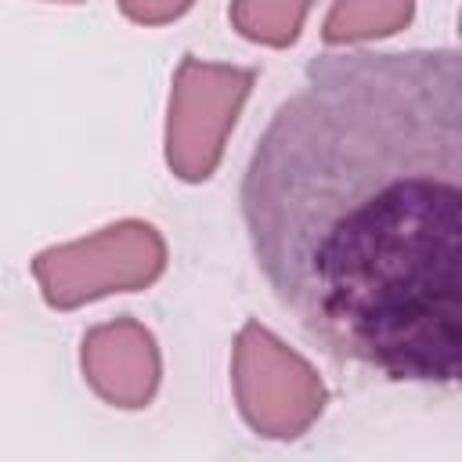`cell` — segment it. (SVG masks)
I'll list each match as a JSON object with an SVG mask.
<instances>
[{"mask_svg": "<svg viewBox=\"0 0 462 462\" xmlns=\"http://www.w3.org/2000/svg\"><path fill=\"white\" fill-rule=\"evenodd\" d=\"M47 4H83V0H47Z\"/></svg>", "mask_w": 462, "mask_h": 462, "instance_id": "cell-9", "label": "cell"}, {"mask_svg": "<svg viewBox=\"0 0 462 462\" xmlns=\"http://www.w3.org/2000/svg\"><path fill=\"white\" fill-rule=\"evenodd\" d=\"M242 220L282 307L393 383L462 368V58H310L242 173Z\"/></svg>", "mask_w": 462, "mask_h": 462, "instance_id": "cell-1", "label": "cell"}, {"mask_svg": "<svg viewBox=\"0 0 462 462\" xmlns=\"http://www.w3.org/2000/svg\"><path fill=\"white\" fill-rule=\"evenodd\" d=\"M83 383L119 411H141L162 383V354L152 328L130 314L87 328L79 343Z\"/></svg>", "mask_w": 462, "mask_h": 462, "instance_id": "cell-5", "label": "cell"}, {"mask_svg": "<svg viewBox=\"0 0 462 462\" xmlns=\"http://www.w3.org/2000/svg\"><path fill=\"white\" fill-rule=\"evenodd\" d=\"M253 83H256V69L202 61L195 54L180 58L170 83L166 134H162L166 166L177 180L202 184L217 173L227 137L253 94Z\"/></svg>", "mask_w": 462, "mask_h": 462, "instance_id": "cell-4", "label": "cell"}, {"mask_svg": "<svg viewBox=\"0 0 462 462\" xmlns=\"http://www.w3.org/2000/svg\"><path fill=\"white\" fill-rule=\"evenodd\" d=\"M415 18V0H332L321 40L328 47H350V43H372L397 36Z\"/></svg>", "mask_w": 462, "mask_h": 462, "instance_id": "cell-6", "label": "cell"}, {"mask_svg": "<svg viewBox=\"0 0 462 462\" xmlns=\"http://www.w3.org/2000/svg\"><path fill=\"white\" fill-rule=\"evenodd\" d=\"M116 4H119L126 22L148 25V29L152 25H170V22L184 18L195 7V0H116Z\"/></svg>", "mask_w": 462, "mask_h": 462, "instance_id": "cell-8", "label": "cell"}, {"mask_svg": "<svg viewBox=\"0 0 462 462\" xmlns=\"http://www.w3.org/2000/svg\"><path fill=\"white\" fill-rule=\"evenodd\" d=\"M314 0H231V29L260 47H292L303 32Z\"/></svg>", "mask_w": 462, "mask_h": 462, "instance_id": "cell-7", "label": "cell"}, {"mask_svg": "<svg viewBox=\"0 0 462 462\" xmlns=\"http://www.w3.org/2000/svg\"><path fill=\"white\" fill-rule=\"evenodd\" d=\"M231 390L238 415L263 440L303 437L328 404L318 368L260 321H245L235 336Z\"/></svg>", "mask_w": 462, "mask_h": 462, "instance_id": "cell-3", "label": "cell"}, {"mask_svg": "<svg viewBox=\"0 0 462 462\" xmlns=\"http://www.w3.org/2000/svg\"><path fill=\"white\" fill-rule=\"evenodd\" d=\"M51 310H76L112 292H141L166 271V238L155 224L126 217L101 231L47 245L29 263Z\"/></svg>", "mask_w": 462, "mask_h": 462, "instance_id": "cell-2", "label": "cell"}]
</instances>
